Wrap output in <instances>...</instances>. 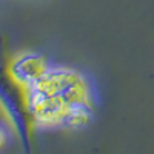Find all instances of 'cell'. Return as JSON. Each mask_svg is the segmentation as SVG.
<instances>
[{"instance_id":"3","label":"cell","mask_w":154,"mask_h":154,"mask_svg":"<svg viewBox=\"0 0 154 154\" xmlns=\"http://www.w3.org/2000/svg\"><path fill=\"white\" fill-rule=\"evenodd\" d=\"M48 69L49 65L46 59L37 53H23L16 59L9 60V72L25 88L37 83Z\"/></svg>"},{"instance_id":"4","label":"cell","mask_w":154,"mask_h":154,"mask_svg":"<svg viewBox=\"0 0 154 154\" xmlns=\"http://www.w3.org/2000/svg\"><path fill=\"white\" fill-rule=\"evenodd\" d=\"M6 139H8V136H6V131H5V128L0 125V149H2L5 145H6Z\"/></svg>"},{"instance_id":"1","label":"cell","mask_w":154,"mask_h":154,"mask_svg":"<svg viewBox=\"0 0 154 154\" xmlns=\"http://www.w3.org/2000/svg\"><path fill=\"white\" fill-rule=\"evenodd\" d=\"M29 112L37 128L79 130L93 119V105L85 77L72 68L57 66L28 88Z\"/></svg>"},{"instance_id":"2","label":"cell","mask_w":154,"mask_h":154,"mask_svg":"<svg viewBox=\"0 0 154 154\" xmlns=\"http://www.w3.org/2000/svg\"><path fill=\"white\" fill-rule=\"evenodd\" d=\"M0 105L8 114L12 126L16 128L23 149L31 152L35 126L28 105V88L19 83L9 72V62L2 37H0Z\"/></svg>"}]
</instances>
